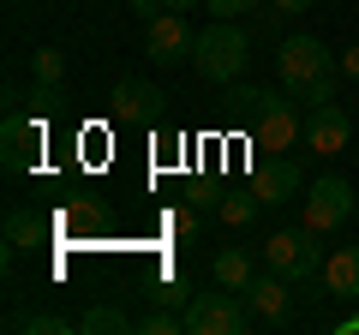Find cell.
<instances>
[{"mask_svg":"<svg viewBox=\"0 0 359 335\" xmlns=\"http://www.w3.org/2000/svg\"><path fill=\"white\" fill-rule=\"evenodd\" d=\"M198 78H210V84H240L245 66H252V36H245L233 18H216L210 30H198V54H192Z\"/></svg>","mask_w":359,"mask_h":335,"instance_id":"cell-1","label":"cell"},{"mask_svg":"<svg viewBox=\"0 0 359 335\" xmlns=\"http://www.w3.org/2000/svg\"><path fill=\"white\" fill-rule=\"evenodd\" d=\"M335 66H341V60H335L318 36H282V42H276V90L299 102L323 72H335Z\"/></svg>","mask_w":359,"mask_h":335,"instance_id":"cell-2","label":"cell"},{"mask_svg":"<svg viewBox=\"0 0 359 335\" xmlns=\"http://www.w3.org/2000/svg\"><path fill=\"white\" fill-rule=\"evenodd\" d=\"M323 233L318 228H276L264 240V264L276 275H287V282H311V275L323 270Z\"/></svg>","mask_w":359,"mask_h":335,"instance_id":"cell-3","label":"cell"},{"mask_svg":"<svg viewBox=\"0 0 359 335\" xmlns=\"http://www.w3.org/2000/svg\"><path fill=\"white\" fill-rule=\"evenodd\" d=\"M245 323H252L245 299L222 282H216V294H192V306H186V329L192 335H240Z\"/></svg>","mask_w":359,"mask_h":335,"instance_id":"cell-4","label":"cell"},{"mask_svg":"<svg viewBox=\"0 0 359 335\" xmlns=\"http://www.w3.org/2000/svg\"><path fill=\"white\" fill-rule=\"evenodd\" d=\"M294 144H306V120H299V102H294V96H276V90H269L264 114L252 120V150L282 156V150H294Z\"/></svg>","mask_w":359,"mask_h":335,"instance_id":"cell-5","label":"cell"},{"mask_svg":"<svg viewBox=\"0 0 359 335\" xmlns=\"http://www.w3.org/2000/svg\"><path fill=\"white\" fill-rule=\"evenodd\" d=\"M144 54H150V66L174 72V66H186L198 54V30L186 25V13H162L144 25Z\"/></svg>","mask_w":359,"mask_h":335,"instance_id":"cell-6","label":"cell"},{"mask_svg":"<svg viewBox=\"0 0 359 335\" xmlns=\"http://www.w3.org/2000/svg\"><path fill=\"white\" fill-rule=\"evenodd\" d=\"M306 228H318V233H335L347 216H353V186L341 180V174H323V180H311L306 186Z\"/></svg>","mask_w":359,"mask_h":335,"instance_id":"cell-7","label":"cell"},{"mask_svg":"<svg viewBox=\"0 0 359 335\" xmlns=\"http://www.w3.org/2000/svg\"><path fill=\"white\" fill-rule=\"evenodd\" d=\"M0 162H6V174H30V168L42 162V114H6V126H0Z\"/></svg>","mask_w":359,"mask_h":335,"instance_id":"cell-8","label":"cell"},{"mask_svg":"<svg viewBox=\"0 0 359 335\" xmlns=\"http://www.w3.org/2000/svg\"><path fill=\"white\" fill-rule=\"evenodd\" d=\"M252 192L264 198V210H282V204H294V198L306 192V174H299L294 156H264V162L252 168Z\"/></svg>","mask_w":359,"mask_h":335,"instance_id":"cell-9","label":"cell"},{"mask_svg":"<svg viewBox=\"0 0 359 335\" xmlns=\"http://www.w3.org/2000/svg\"><path fill=\"white\" fill-rule=\"evenodd\" d=\"M347 144H353V120H347L335 102H323V108H311V114H306V150L311 156L330 162V156H341Z\"/></svg>","mask_w":359,"mask_h":335,"instance_id":"cell-10","label":"cell"},{"mask_svg":"<svg viewBox=\"0 0 359 335\" xmlns=\"http://www.w3.org/2000/svg\"><path fill=\"white\" fill-rule=\"evenodd\" d=\"M108 102H114V120H132V126H156V120H162V102H168V96L156 90L150 78H120Z\"/></svg>","mask_w":359,"mask_h":335,"instance_id":"cell-11","label":"cell"},{"mask_svg":"<svg viewBox=\"0 0 359 335\" xmlns=\"http://www.w3.org/2000/svg\"><path fill=\"white\" fill-rule=\"evenodd\" d=\"M240 299H245V311H252L257 323H282V317H287V275H276V270H269V275H252Z\"/></svg>","mask_w":359,"mask_h":335,"instance_id":"cell-12","label":"cell"},{"mask_svg":"<svg viewBox=\"0 0 359 335\" xmlns=\"http://www.w3.org/2000/svg\"><path fill=\"white\" fill-rule=\"evenodd\" d=\"M323 294L359 299V245H335L330 258H323Z\"/></svg>","mask_w":359,"mask_h":335,"instance_id":"cell-13","label":"cell"},{"mask_svg":"<svg viewBox=\"0 0 359 335\" xmlns=\"http://www.w3.org/2000/svg\"><path fill=\"white\" fill-rule=\"evenodd\" d=\"M42 240H48V221H42L36 210H25V204L6 210V258H18V252H36Z\"/></svg>","mask_w":359,"mask_h":335,"instance_id":"cell-14","label":"cell"},{"mask_svg":"<svg viewBox=\"0 0 359 335\" xmlns=\"http://www.w3.org/2000/svg\"><path fill=\"white\" fill-rule=\"evenodd\" d=\"M257 210H264V198H257L252 186H240V192H222L216 216H222V228H252V221H257Z\"/></svg>","mask_w":359,"mask_h":335,"instance_id":"cell-15","label":"cell"},{"mask_svg":"<svg viewBox=\"0 0 359 335\" xmlns=\"http://www.w3.org/2000/svg\"><path fill=\"white\" fill-rule=\"evenodd\" d=\"M252 252H240V245H228V252H216V282L233 287V294H245V282H252Z\"/></svg>","mask_w":359,"mask_h":335,"instance_id":"cell-16","label":"cell"},{"mask_svg":"<svg viewBox=\"0 0 359 335\" xmlns=\"http://www.w3.org/2000/svg\"><path fill=\"white\" fill-rule=\"evenodd\" d=\"M78 329H84V335H126L132 317H126V311H114V306H90L84 317H78Z\"/></svg>","mask_w":359,"mask_h":335,"instance_id":"cell-17","label":"cell"},{"mask_svg":"<svg viewBox=\"0 0 359 335\" xmlns=\"http://www.w3.org/2000/svg\"><path fill=\"white\" fill-rule=\"evenodd\" d=\"M30 78H36V84H66V54L60 48H36L30 54Z\"/></svg>","mask_w":359,"mask_h":335,"instance_id":"cell-18","label":"cell"},{"mask_svg":"<svg viewBox=\"0 0 359 335\" xmlns=\"http://www.w3.org/2000/svg\"><path fill=\"white\" fill-rule=\"evenodd\" d=\"M156 306H168V311H186L192 306V282H186V275H168V282H156Z\"/></svg>","mask_w":359,"mask_h":335,"instance_id":"cell-19","label":"cell"},{"mask_svg":"<svg viewBox=\"0 0 359 335\" xmlns=\"http://www.w3.org/2000/svg\"><path fill=\"white\" fill-rule=\"evenodd\" d=\"M18 329H30V335H72L78 323L72 317H54V311H30V317H18Z\"/></svg>","mask_w":359,"mask_h":335,"instance_id":"cell-20","label":"cell"},{"mask_svg":"<svg viewBox=\"0 0 359 335\" xmlns=\"http://www.w3.org/2000/svg\"><path fill=\"white\" fill-rule=\"evenodd\" d=\"M138 329H144V335H180V329H186V311H168V306H156L150 317L138 323Z\"/></svg>","mask_w":359,"mask_h":335,"instance_id":"cell-21","label":"cell"},{"mask_svg":"<svg viewBox=\"0 0 359 335\" xmlns=\"http://www.w3.org/2000/svg\"><path fill=\"white\" fill-rule=\"evenodd\" d=\"M30 102H36V114L48 120V114H60V108H66V96H60V84H36V90H30Z\"/></svg>","mask_w":359,"mask_h":335,"instance_id":"cell-22","label":"cell"},{"mask_svg":"<svg viewBox=\"0 0 359 335\" xmlns=\"http://www.w3.org/2000/svg\"><path fill=\"white\" fill-rule=\"evenodd\" d=\"M335 72H341V66H335ZM335 72H323L318 84H311L306 96H299V102H306V108H323V102H335Z\"/></svg>","mask_w":359,"mask_h":335,"instance_id":"cell-23","label":"cell"},{"mask_svg":"<svg viewBox=\"0 0 359 335\" xmlns=\"http://www.w3.org/2000/svg\"><path fill=\"white\" fill-rule=\"evenodd\" d=\"M252 6H264V0H204L210 18H240V13H252Z\"/></svg>","mask_w":359,"mask_h":335,"instance_id":"cell-24","label":"cell"},{"mask_svg":"<svg viewBox=\"0 0 359 335\" xmlns=\"http://www.w3.org/2000/svg\"><path fill=\"white\" fill-rule=\"evenodd\" d=\"M168 228H174L180 240H192L198 233V210H168Z\"/></svg>","mask_w":359,"mask_h":335,"instance_id":"cell-25","label":"cell"},{"mask_svg":"<svg viewBox=\"0 0 359 335\" xmlns=\"http://www.w3.org/2000/svg\"><path fill=\"white\" fill-rule=\"evenodd\" d=\"M264 13H276V18H299V13H311V0H264Z\"/></svg>","mask_w":359,"mask_h":335,"instance_id":"cell-26","label":"cell"},{"mask_svg":"<svg viewBox=\"0 0 359 335\" xmlns=\"http://www.w3.org/2000/svg\"><path fill=\"white\" fill-rule=\"evenodd\" d=\"M162 13H168V0H132V18H144V25L162 18Z\"/></svg>","mask_w":359,"mask_h":335,"instance_id":"cell-27","label":"cell"},{"mask_svg":"<svg viewBox=\"0 0 359 335\" xmlns=\"http://www.w3.org/2000/svg\"><path fill=\"white\" fill-rule=\"evenodd\" d=\"M335 60H341V78H353V84H359V42H353V48H341Z\"/></svg>","mask_w":359,"mask_h":335,"instance_id":"cell-28","label":"cell"},{"mask_svg":"<svg viewBox=\"0 0 359 335\" xmlns=\"http://www.w3.org/2000/svg\"><path fill=\"white\" fill-rule=\"evenodd\" d=\"M192 6H204V0H168V13H192Z\"/></svg>","mask_w":359,"mask_h":335,"instance_id":"cell-29","label":"cell"},{"mask_svg":"<svg viewBox=\"0 0 359 335\" xmlns=\"http://www.w3.org/2000/svg\"><path fill=\"white\" fill-rule=\"evenodd\" d=\"M341 329H359V317H347V323H341Z\"/></svg>","mask_w":359,"mask_h":335,"instance_id":"cell-30","label":"cell"},{"mask_svg":"<svg viewBox=\"0 0 359 335\" xmlns=\"http://www.w3.org/2000/svg\"><path fill=\"white\" fill-rule=\"evenodd\" d=\"M353 168H359V150H353Z\"/></svg>","mask_w":359,"mask_h":335,"instance_id":"cell-31","label":"cell"}]
</instances>
